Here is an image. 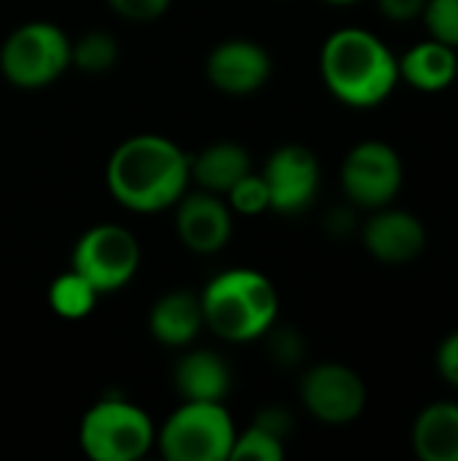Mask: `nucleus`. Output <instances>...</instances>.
Returning a JSON list of instances; mask_svg holds the SVG:
<instances>
[{"mask_svg": "<svg viewBox=\"0 0 458 461\" xmlns=\"http://www.w3.org/2000/svg\"><path fill=\"white\" fill-rule=\"evenodd\" d=\"M173 386L181 394V400L224 402L227 394L232 392L229 362L211 348L186 351L173 367Z\"/></svg>", "mask_w": 458, "mask_h": 461, "instance_id": "14", "label": "nucleus"}, {"mask_svg": "<svg viewBox=\"0 0 458 461\" xmlns=\"http://www.w3.org/2000/svg\"><path fill=\"white\" fill-rule=\"evenodd\" d=\"M354 224H356V219H354V211H351V208H335V211H329V216H327V230H329L332 235H337V238L348 235V232L354 230Z\"/></svg>", "mask_w": 458, "mask_h": 461, "instance_id": "29", "label": "nucleus"}, {"mask_svg": "<svg viewBox=\"0 0 458 461\" xmlns=\"http://www.w3.org/2000/svg\"><path fill=\"white\" fill-rule=\"evenodd\" d=\"M70 43L54 22H24L0 46V73L19 89L49 86L70 68Z\"/></svg>", "mask_w": 458, "mask_h": 461, "instance_id": "6", "label": "nucleus"}, {"mask_svg": "<svg viewBox=\"0 0 458 461\" xmlns=\"http://www.w3.org/2000/svg\"><path fill=\"white\" fill-rule=\"evenodd\" d=\"M270 354L281 367H294L305 357V340L292 327H273L270 332Z\"/></svg>", "mask_w": 458, "mask_h": 461, "instance_id": "24", "label": "nucleus"}, {"mask_svg": "<svg viewBox=\"0 0 458 461\" xmlns=\"http://www.w3.org/2000/svg\"><path fill=\"white\" fill-rule=\"evenodd\" d=\"M173 0H108V5L130 22H151L159 19Z\"/></svg>", "mask_w": 458, "mask_h": 461, "instance_id": "25", "label": "nucleus"}, {"mask_svg": "<svg viewBox=\"0 0 458 461\" xmlns=\"http://www.w3.org/2000/svg\"><path fill=\"white\" fill-rule=\"evenodd\" d=\"M321 78L332 97L351 108H375L400 84V59L364 27H340L321 46Z\"/></svg>", "mask_w": 458, "mask_h": 461, "instance_id": "2", "label": "nucleus"}, {"mask_svg": "<svg viewBox=\"0 0 458 461\" xmlns=\"http://www.w3.org/2000/svg\"><path fill=\"white\" fill-rule=\"evenodd\" d=\"M235 435L238 429L224 402L181 400L157 429V446L167 461H227Z\"/></svg>", "mask_w": 458, "mask_h": 461, "instance_id": "5", "label": "nucleus"}, {"mask_svg": "<svg viewBox=\"0 0 458 461\" xmlns=\"http://www.w3.org/2000/svg\"><path fill=\"white\" fill-rule=\"evenodd\" d=\"M340 181L348 203L356 208L375 211L391 205L405 181L402 157L383 140H362L346 154Z\"/></svg>", "mask_w": 458, "mask_h": 461, "instance_id": "8", "label": "nucleus"}, {"mask_svg": "<svg viewBox=\"0 0 458 461\" xmlns=\"http://www.w3.org/2000/svg\"><path fill=\"white\" fill-rule=\"evenodd\" d=\"M157 443L151 416L121 397L97 400L81 419L78 446L92 461H138Z\"/></svg>", "mask_w": 458, "mask_h": 461, "instance_id": "4", "label": "nucleus"}, {"mask_svg": "<svg viewBox=\"0 0 458 461\" xmlns=\"http://www.w3.org/2000/svg\"><path fill=\"white\" fill-rule=\"evenodd\" d=\"M70 267L100 294L119 292L140 267V243L121 224H94L73 246Z\"/></svg>", "mask_w": 458, "mask_h": 461, "instance_id": "7", "label": "nucleus"}, {"mask_svg": "<svg viewBox=\"0 0 458 461\" xmlns=\"http://www.w3.org/2000/svg\"><path fill=\"white\" fill-rule=\"evenodd\" d=\"M205 330L200 294L189 289H173L162 294L148 311V332L167 348H186Z\"/></svg>", "mask_w": 458, "mask_h": 461, "instance_id": "15", "label": "nucleus"}, {"mask_svg": "<svg viewBox=\"0 0 458 461\" xmlns=\"http://www.w3.org/2000/svg\"><path fill=\"white\" fill-rule=\"evenodd\" d=\"M456 81H458V73H456Z\"/></svg>", "mask_w": 458, "mask_h": 461, "instance_id": "31", "label": "nucleus"}, {"mask_svg": "<svg viewBox=\"0 0 458 461\" xmlns=\"http://www.w3.org/2000/svg\"><path fill=\"white\" fill-rule=\"evenodd\" d=\"M97 300H100V292L84 276H78L73 267L67 273L57 276L49 286V305L65 321L86 319L94 311Z\"/></svg>", "mask_w": 458, "mask_h": 461, "instance_id": "19", "label": "nucleus"}, {"mask_svg": "<svg viewBox=\"0 0 458 461\" xmlns=\"http://www.w3.org/2000/svg\"><path fill=\"white\" fill-rule=\"evenodd\" d=\"M251 170L254 167L248 149L235 140H216L205 146L197 157H192V181L197 184V189L221 197Z\"/></svg>", "mask_w": 458, "mask_h": 461, "instance_id": "17", "label": "nucleus"}, {"mask_svg": "<svg viewBox=\"0 0 458 461\" xmlns=\"http://www.w3.org/2000/svg\"><path fill=\"white\" fill-rule=\"evenodd\" d=\"M413 451L421 461H458V405L435 402L413 424Z\"/></svg>", "mask_w": 458, "mask_h": 461, "instance_id": "18", "label": "nucleus"}, {"mask_svg": "<svg viewBox=\"0 0 458 461\" xmlns=\"http://www.w3.org/2000/svg\"><path fill=\"white\" fill-rule=\"evenodd\" d=\"M200 305L205 330L227 343H251L275 327L281 297L265 273L235 267L208 281Z\"/></svg>", "mask_w": 458, "mask_h": 461, "instance_id": "3", "label": "nucleus"}, {"mask_svg": "<svg viewBox=\"0 0 458 461\" xmlns=\"http://www.w3.org/2000/svg\"><path fill=\"white\" fill-rule=\"evenodd\" d=\"M262 178L270 194V211L281 216H297L305 213L319 197L321 165L310 149L286 143L267 157Z\"/></svg>", "mask_w": 458, "mask_h": 461, "instance_id": "10", "label": "nucleus"}, {"mask_svg": "<svg viewBox=\"0 0 458 461\" xmlns=\"http://www.w3.org/2000/svg\"><path fill=\"white\" fill-rule=\"evenodd\" d=\"M421 16L427 22L429 38L458 49V0H427Z\"/></svg>", "mask_w": 458, "mask_h": 461, "instance_id": "23", "label": "nucleus"}, {"mask_svg": "<svg viewBox=\"0 0 458 461\" xmlns=\"http://www.w3.org/2000/svg\"><path fill=\"white\" fill-rule=\"evenodd\" d=\"M427 0H378V11L389 22H413L424 14Z\"/></svg>", "mask_w": 458, "mask_h": 461, "instance_id": "27", "label": "nucleus"}, {"mask_svg": "<svg viewBox=\"0 0 458 461\" xmlns=\"http://www.w3.org/2000/svg\"><path fill=\"white\" fill-rule=\"evenodd\" d=\"M437 373L443 375L445 384L458 389V330H454L448 338H443L437 348Z\"/></svg>", "mask_w": 458, "mask_h": 461, "instance_id": "26", "label": "nucleus"}, {"mask_svg": "<svg viewBox=\"0 0 458 461\" xmlns=\"http://www.w3.org/2000/svg\"><path fill=\"white\" fill-rule=\"evenodd\" d=\"M362 243L383 265H408L424 254L427 227L416 213L383 205L364 221Z\"/></svg>", "mask_w": 458, "mask_h": 461, "instance_id": "13", "label": "nucleus"}, {"mask_svg": "<svg viewBox=\"0 0 458 461\" xmlns=\"http://www.w3.org/2000/svg\"><path fill=\"white\" fill-rule=\"evenodd\" d=\"M111 197L132 213L173 208L192 184V157L170 138L143 132L121 140L105 167Z\"/></svg>", "mask_w": 458, "mask_h": 461, "instance_id": "1", "label": "nucleus"}, {"mask_svg": "<svg viewBox=\"0 0 458 461\" xmlns=\"http://www.w3.org/2000/svg\"><path fill=\"white\" fill-rule=\"evenodd\" d=\"M286 456V448H283V438L273 435L270 429L259 427V424H251L246 432L235 435V446H232V454L229 459H259V461H281Z\"/></svg>", "mask_w": 458, "mask_h": 461, "instance_id": "21", "label": "nucleus"}, {"mask_svg": "<svg viewBox=\"0 0 458 461\" xmlns=\"http://www.w3.org/2000/svg\"><path fill=\"white\" fill-rule=\"evenodd\" d=\"M205 76L219 92L229 97H248L270 81L273 59L262 43L248 38H229L211 49Z\"/></svg>", "mask_w": 458, "mask_h": 461, "instance_id": "11", "label": "nucleus"}, {"mask_svg": "<svg viewBox=\"0 0 458 461\" xmlns=\"http://www.w3.org/2000/svg\"><path fill=\"white\" fill-rule=\"evenodd\" d=\"M300 397L305 411L329 427L354 424L367 405V386L362 375L340 362H324L302 375Z\"/></svg>", "mask_w": 458, "mask_h": 461, "instance_id": "9", "label": "nucleus"}, {"mask_svg": "<svg viewBox=\"0 0 458 461\" xmlns=\"http://www.w3.org/2000/svg\"><path fill=\"white\" fill-rule=\"evenodd\" d=\"M458 49L429 38L410 46L400 59V78L418 92H443L456 81Z\"/></svg>", "mask_w": 458, "mask_h": 461, "instance_id": "16", "label": "nucleus"}, {"mask_svg": "<svg viewBox=\"0 0 458 461\" xmlns=\"http://www.w3.org/2000/svg\"><path fill=\"white\" fill-rule=\"evenodd\" d=\"M119 59V41L105 30H89L70 43V65L84 73H108Z\"/></svg>", "mask_w": 458, "mask_h": 461, "instance_id": "20", "label": "nucleus"}, {"mask_svg": "<svg viewBox=\"0 0 458 461\" xmlns=\"http://www.w3.org/2000/svg\"><path fill=\"white\" fill-rule=\"evenodd\" d=\"M324 3H332V5H348V3H356V0H324Z\"/></svg>", "mask_w": 458, "mask_h": 461, "instance_id": "30", "label": "nucleus"}, {"mask_svg": "<svg viewBox=\"0 0 458 461\" xmlns=\"http://www.w3.org/2000/svg\"><path fill=\"white\" fill-rule=\"evenodd\" d=\"M254 424L270 429L273 435H278V438H283V440H286L289 432H292V416H289V411H283V408H265V411L256 416Z\"/></svg>", "mask_w": 458, "mask_h": 461, "instance_id": "28", "label": "nucleus"}, {"mask_svg": "<svg viewBox=\"0 0 458 461\" xmlns=\"http://www.w3.org/2000/svg\"><path fill=\"white\" fill-rule=\"evenodd\" d=\"M175 208V232L181 243L200 257L219 254L232 238V208L221 194L197 189L184 192Z\"/></svg>", "mask_w": 458, "mask_h": 461, "instance_id": "12", "label": "nucleus"}, {"mask_svg": "<svg viewBox=\"0 0 458 461\" xmlns=\"http://www.w3.org/2000/svg\"><path fill=\"white\" fill-rule=\"evenodd\" d=\"M224 200L232 208V213H240V216H259V213L270 211V194H267L265 178H262V173H254V170L248 176H243L224 194Z\"/></svg>", "mask_w": 458, "mask_h": 461, "instance_id": "22", "label": "nucleus"}]
</instances>
